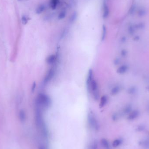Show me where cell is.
<instances>
[{
	"label": "cell",
	"mask_w": 149,
	"mask_h": 149,
	"mask_svg": "<svg viewBox=\"0 0 149 149\" xmlns=\"http://www.w3.org/2000/svg\"><path fill=\"white\" fill-rule=\"evenodd\" d=\"M35 121L37 126L38 128H39L42 131L43 134H44L45 135L46 134V128L45 126L43 119L42 118L41 108L38 106H37L36 109Z\"/></svg>",
	"instance_id": "cell-1"
},
{
	"label": "cell",
	"mask_w": 149,
	"mask_h": 149,
	"mask_svg": "<svg viewBox=\"0 0 149 149\" xmlns=\"http://www.w3.org/2000/svg\"><path fill=\"white\" fill-rule=\"evenodd\" d=\"M51 104V100L48 96L41 93L38 95L36 100L37 106L42 108H47Z\"/></svg>",
	"instance_id": "cell-2"
},
{
	"label": "cell",
	"mask_w": 149,
	"mask_h": 149,
	"mask_svg": "<svg viewBox=\"0 0 149 149\" xmlns=\"http://www.w3.org/2000/svg\"><path fill=\"white\" fill-rule=\"evenodd\" d=\"M88 121L90 126L94 130H98L99 129V125L93 113H90L88 115Z\"/></svg>",
	"instance_id": "cell-3"
},
{
	"label": "cell",
	"mask_w": 149,
	"mask_h": 149,
	"mask_svg": "<svg viewBox=\"0 0 149 149\" xmlns=\"http://www.w3.org/2000/svg\"><path fill=\"white\" fill-rule=\"evenodd\" d=\"M140 116V112L138 110H134L131 111L128 115L127 119L129 120H133L137 118Z\"/></svg>",
	"instance_id": "cell-4"
},
{
	"label": "cell",
	"mask_w": 149,
	"mask_h": 149,
	"mask_svg": "<svg viewBox=\"0 0 149 149\" xmlns=\"http://www.w3.org/2000/svg\"><path fill=\"white\" fill-rule=\"evenodd\" d=\"M55 74V70L53 68L50 69L49 71L48 72L47 74H46V76L45 78V82H48V81H49L53 77L54 75Z\"/></svg>",
	"instance_id": "cell-5"
},
{
	"label": "cell",
	"mask_w": 149,
	"mask_h": 149,
	"mask_svg": "<svg viewBox=\"0 0 149 149\" xmlns=\"http://www.w3.org/2000/svg\"><path fill=\"white\" fill-rule=\"evenodd\" d=\"M89 92L92 91V92L98 91L97 83L96 81L92 80L91 85H90V87L89 89Z\"/></svg>",
	"instance_id": "cell-6"
},
{
	"label": "cell",
	"mask_w": 149,
	"mask_h": 149,
	"mask_svg": "<svg viewBox=\"0 0 149 149\" xmlns=\"http://www.w3.org/2000/svg\"><path fill=\"white\" fill-rule=\"evenodd\" d=\"M128 67L127 65H121V66L119 67L118 69L117 70V72L119 74H123L125 73H126L128 70Z\"/></svg>",
	"instance_id": "cell-7"
},
{
	"label": "cell",
	"mask_w": 149,
	"mask_h": 149,
	"mask_svg": "<svg viewBox=\"0 0 149 149\" xmlns=\"http://www.w3.org/2000/svg\"><path fill=\"white\" fill-rule=\"evenodd\" d=\"M92 78H93V72L92 69H90L89 72L88 73V78L87 80V85L88 87V89L90 87V85L92 81Z\"/></svg>",
	"instance_id": "cell-8"
},
{
	"label": "cell",
	"mask_w": 149,
	"mask_h": 149,
	"mask_svg": "<svg viewBox=\"0 0 149 149\" xmlns=\"http://www.w3.org/2000/svg\"><path fill=\"white\" fill-rule=\"evenodd\" d=\"M109 15V9L108 6H107L106 3L103 4V17L104 18H107Z\"/></svg>",
	"instance_id": "cell-9"
},
{
	"label": "cell",
	"mask_w": 149,
	"mask_h": 149,
	"mask_svg": "<svg viewBox=\"0 0 149 149\" xmlns=\"http://www.w3.org/2000/svg\"><path fill=\"white\" fill-rule=\"evenodd\" d=\"M56 60V56L55 55H52L48 56L46 59V62L48 64H52L55 62Z\"/></svg>",
	"instance_id": "cell-10"
},
{
	"label": "cell",
	"mask_w": 149,
	"mask_h": 149,
	"mask_svg": "<svg viewBox=\"0 0 149 149\" xmlns=\"http://www.w3.org/2000/svg\"><path fill=\"white\" fill-rule=\"evenodd\" d=\"M45 9V5L43 4H41L36 9V13L37 14H40L44 12Z\"/></svg>",
	"instance_id": "cell-11"
},
{
	"label": "cell",
	"mask_w": 149,
	"mask_h": 149,
	"mask_svg": "<svg viewBox=\"0 0 149 149\" xmlns=\"http://www.w3.org/2000/svg\"><path fill=\"white\" fill-rule=\"evenodd\" d=\"M19 117L20 120L21 121V122L25 121L26 119V114H25V111L23 110H21L20 111Z\"/></svg>",
	"instance_id": "cell-12"
},
{
	"label": "cell",
	"mask_w": 149,
	"mask_h": 149,
	"mask_svg": "<svg viewBox=\"0 0 149 149\" xmlns=\"http://www.w3.org/2000/svg\"><path fill=\"white\" fill-rule=\"evenodd\" d=\"M59 3V0H51L50 6L52 9H56Z\"/></svg>",
	"instance_id": "cell-13"
},
{
	"label": "cell",
	"mask_w": 149,
	"mask_h": 149,
	"mask_svg": "<svg viewBox=\"0 0 149 149\" xmlns=\"http://www.w3.org/2000/svg\"><path fill=\"white\" fill-rule=\"evenodd\" d=\"M107 102V98L106 96H103L101 98V101H100V107L102 108L103 107L104 105H105V104Z\"/></svg>",
	"instance_id": "cell-14"
},
{
	"label": "cell",
	"mask_w": 149,
	"mask_h": 149,
	"mask_svg": "<svg viewBox=\"0 0 149 149\" xmlns=\"http://www.w3.org/2000/svg\"><path fill=\"white\" fill-rule=\"evenodd\" d=\"M120 90V88L119 86H116L112 89L111 94L112 95H116L118 93Z\"/></svg>",
	"instance_id": "cell-15"
},
{
	"label": "cell",
	"mask_w": 149,
	"mask_h": 149,
	"mask_svg": "<svg viewBox=\"0 0 149 149\" xmlns=\"http://www.w3.org/2000/svg\"><path fill=\"white\" fill-rule=\"evenodd\" d=\"M101 144L102 146L104 148L106 149H109V144L107 140H105V139H102L101 140Z\"/></svg>",
	"instance_id": "cell-16"
},
{
	"label": "cell",
	"mask_w": 149,
	"mask_h": 149,
	"mask_svg": "<svg viewBox=\"0 0 149 149\" xmlns=\"http://www.w3.org/2000/svg\"><path fill=\"white\" fill-rule=\"evenodd\" d=\"M136 92V89L134 86H132L128 89V93L130 94V95H133Z\"/></svg>",
	"instance_id": "cell-17"
},
{
	"label": "cell",
	"mask_w": 149,
	"mask_h": 149,
	"mask_svg": "<svg viewBox=\"0 0 149 149\" xmlns=\"http://www.w3.org/2000/svg\"><path fill=\"white\" fill-rule=\"evenodd\" d=\"M106 34V28L105 25H103V33H102V41L104 40L105 39V36Z\"/></svg>",
	"instance_id": "cell-18"
},
{
	"label": "cell",
	"mask_w": 149,
	"mask_h": 149,
	"mask_svg": "<svg viewBox=\"0 0 149 149\" xmlns=\"http://www.w3.org/2000/svg\"><path fill=\"white\" fill-rule=\"evenodd\" d=\"M122 143V141L120 140H116L113 142V147H117L120 145Z\"/></svg>",
	"instance_id": "cell-19"
},
{
	"label": "cell",
	"mask_w": 149,
	"mask_h": 149,
	"mask_svg": "<svg viewBox=\"0 0 149 149\" xmlns=\"http://www.w3.org/2000/svg\"><path fill=\"white\" fill-rule=\"evenodd\" d=\"M131 111H132V107L130 105H128L123 110V113L125 114H129Z\"/></svg>",
	"instance_id": "cell-20"
},
{
	"label": "cell",
	"mask_w": 149,
	"mask_h": 149,
	"mask_svg": "<svg viewBox=\"0 0 149 149\" xmlns=\"http://www.w3.org/2000/svg\"><path fill=\"white\" fill-rule=\"evenodd\" d=\"M66 16V12L65 11H62L59 15L58 18L59 20H61L65 17Z\"/></svg>",
	"instance_id": "cell-21"
},
{
	"label": "cell",
	"mask_w": 149,
	"mask_h": 149,
	"mask_svg": "<svg viewBox=\"0 0 149 149\" xmlns=\"http://www.w3.org/2000/svg\"><path fill=\"white\" fill-rule=\"evenodd\" d=\"M77 16V14L76 12H75L74 13H73L70 17V21L71 22H74L75 20V19H76Z\"/></svg>",
	"instance_id": "cell-22"
},
{
	"label": "cell",
	"mask_w": 149,
	"mask_h": 149,
	"mask_svg": "<svg viewBox=\"0 0 149 149\" xmlns=\"http://www.w3.org/2000/svg\"><path fill=\"white\" fill-rule=\"evenodd\" d=\"M28 21H29L28 18L26 16L23 15L21 17V21H22V23L23 25L27 24V23L28 22Z\"/></svg>",
	"instance_id": "cell-23"
},
{
	"label": "cell",
	"mask_w": 149,
	"mask_h": 149,
	"mask_svg": "<svg viewBox=\"0 0 149 149\" xmlns=\"http://www.w3.org/2000/svg\"><path fill=\"white\" fill-rule=\"evenodd\" d=\"M98 145L96 142L95 141L92 143V146H91L90 149H97Z\"/></svg>",
	"instance_id": "cell-24"
},
{
	"label": "cell",
	"mask_w": 149,
	"mask_h": 149,
	"mask_svg": "<svg viewBox=\"0 0 149 149\" xmlns=\"http://www.w3.org/2000/svg\"><path fill=\"white\" fill-rule=\"evenodd\" d=\"M144 129H145V127L143 126H140L138 127L136 130L138 131H141L144 130Z\"/></svg>",
	"instance_id": "cell-25"
},
{
	"label": "cell",
	"mask_w": 149,
	"mask_h": 149,
	"mask_svg": "<svg viewBox=\"0 0 149 149\" xmlns=\"http://www.w3.org/2000/svg\"><path fill=\"white\" fill-rule=\"evenodd\" d=\"M36 82H34L33 83L32 86L31 88V92H34V90L35 89V88H36Z\"/></svg>",
	"instance_id": "cell-26"
},
{
	"label": "cell",
	"mask_w": 149,
	"mask_h": 149,
	"mask_svg": "<svg viewBox=\"0 0 149 149\" xmlns=\"http://www.w3.org/2000/svg\"><path fill=\"white\" fill-rule=\"evenodd\" d=\"M121 55L122 56H126L127 54V52L126 50H122V51H121Z\"/></svg>",
	"instance_id": "cell-27"
},
{
	"label": "cell",
	"mask_w": 149,
	"mask_h": 149,
	"mask_svg": "<svg viewBox=\"0 0 149 149\" xmlns=\"http://www.w3.org/2000/svg\"><path fill=\"white\" fill-rule=\"evenodd\" d=\"M38 149H47L46 147H45L44 146L42 145L39 146L38 147Z\"/></svg>",
	"instance_id": "cell-28"
},
{
	"label": "cell",
	"mask_w": 149,
	"mask_h": 149,
	"mask_svg": "<svg viewBox=\"0 0 149 149\" xmlns=\"http://www.w3.org/2000/svg\"><path fill=\"white\" fill-rule=\"evenodd\" d=\"M148 90L149 91V86H148Z\"/></svg>",
	"instance_id": "cell-29"
},
{
	"label": "cell",
	"mask_w": 149,
	"mask_h": 149,
	"mask_svg": "<svg viewBox=\"0 0 149 149\" xmlns=\"http://www.w3.org/2000/svg\"></svg>",
	"instance_id": "cell-30"
}]
</instances>
